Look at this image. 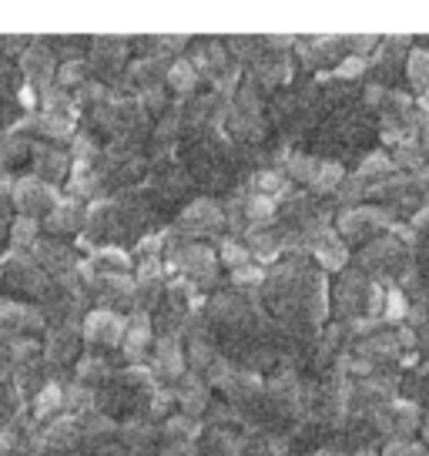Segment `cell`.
Instances as JSON below:
<instances>
[{"mask_svg":"<svg viewBox=\"0 0 429 456\" xmlns=\"http://www.w3.org/2000/svg\"><path fill=\"white\" fill-rule=\"evenodd\" d=\"M343 178H345V171L339 161H322V168H319V175H315V182H312V191L315 195H329L336 188H343Z\"/></svg>","mask_w":429,"mask_h":456,"instance_id":"83f0119b","label":"cell"},{"mask_svg":"<svg viewBox=\"0 0 429 456\" xmlns=\"http://www.w3.org/2000/svg\"><path fill=\"white\" fill-rule=\"evenodd\" d=\"M161 436V429L151 419H125L117 429V443L128 450H142V446H155V440Z\"/></svg>","mask_w":429,"mask_h":456,"instance_id":"44dd1931","label":"cell"},{"mask_svg":"<svg viewBox=\"0 0 429 456\" xmlns=\"http://www.w3.org/2000/svg\"><path fill=\"white\" fill-rule=\"evenodd\" d=\"M225 225V208L212 199V195H201V199L188 201L182 215H178V225L174 232L182 235H191V239H201V235H218Z\"/></svg>","mask_w":429,"mask_h":456,"instance_id":"3957f363","label":"cell"},{"mask_svg":"<svg viewBox=\"0 0 429 456\" xmlns=\"http://www.w3.org/2000/svg\"><path fill=\"white\" fill-rule=\"evenodd\" d=\"M366 296H369V285L362 279V272H345L339 285H336V302H339V313H356L359 305L366 309Z\"/></svg>","mask_w":429,"mask_h":456,"instance_id":"e0dca14e","label":"cell"},{"mask_svg":"<svg viewBox=\"0 0 429 456\" xmlns=\"http://www.w3.org/2000/svg\"><path fill=\"white\" fill-rule=\"evenodd\" d=\"M151 329H155V319H151V313H144V309H138V313H131L128 319V336H125V362L128 366H142L144 353H148V342H151Z\"/></svg>","mask_w":429,"mask_h":456,"instance_id":"4fadbf2b","label":"cell"},{"mask_svg":"<svg viewBox=\"0 0 429 456\" xmlns=\"http://www.w3.org/2000/svg\"><path fill=\"white\" fill-rule=\"evenodd\" d=\"M214 359H218V349H214V342L208 339V336H201V339H188V366H191V372L212 370Z\"/></svg>","mask_w":429,"mask_h":456,"instance_id":"484cf974","label":"cell"},{"mask_svg":"<svg viewBox=\"0 0 429 456\" xmlns=\"http://www.w3.org/2000/svg\"><path fill=\"white\" fill-rule=\"evenodd\" d=\"M81 329L77 326H51V332H47V349H44V359L54 366V370H61V366H68V362H74V359L81 356Z\"/></svg>","mask_w":429,"mask_h":456,"instance_id":"8fae6325","label":"cell"},{"mask_svg":"<svg viewBox=\"0 0 429 456\" xmlns=\"http://www.w3.org/2000/svg\"><path fill=\"white\" fill-rule=\"evenodd\" d=\"M30 258H34L51 279H64V275L77 272V265H81L77 252H74L71 245L58 242V239H41V242L30 248Z\"/></svg>","mask_w":429,"mask_h":456,"instance_id":"ba28073f","label":"cell"},{"mask_svg":"<svg viewBox=\"0 0 429 456\" xmlns=\"http://www.w3.org/2000/svg\"><path fill=\"white\" fill-rule=\"evenodd\" d=\"M20 74L28 77V85H34L37 91H47V87L58 85V71H61V57L54 51L51 41H34L20 57Z\"/></svg>","mask_w":429,"mask_h":456,"instance_id":"5b68a950","label":"cell"},{"mask_svg":"<svg viewBox=\"0 0 429 456\" xmlns=\"http://www.w3.org/2000/svg\"><path fill=\"white\" fill-rule=\"evenodd\" d=\"M423 148L429 151V118L423 121Z\"/></svg>","mask_w":429,"mask_h":456,"instance_id":"ee69618b","label":"cell"},{"mask_svg":"<svg viewBox=\"0 0 429 456\" xmlns=\"http://www.w3.org/2000/svg\"><path fill=\"white\" fill-rule=\"evenodd\" d=\"M101 155H104V151L98 148V138H94L91 131H81V134L71 138V158L77 165H94Z\"/></svg>","mask_w":429,"mask_h":456,"instance_id":"f1b7e54d","label":"cell"},{"mask_svg":"<svg viewBox=\"0 0 429 456\" xmlns=\"http://www.w3.org/2000/svg\"><path fill=\"white\" fill-rule=\"evenodd\" d=\"M366 71V57H359V54H352V57H345L343 64L336 68V77H359V74Z\"/></svg>","mask_w":429,"mask_h":456,"instance_id":"f35d334b","label":"cell"},{"mask_svg":"<svg viewBox=\"0 0 429 456\" xmlns=\"http://www.w3.org/2000/svg\"><path fill=\"white\" fill-rule=\"evenodd\" d=\"M319 168H322V161L312 155H292L288 158V165H286V175L292 178V182H305V185H312L315 182V175H319Z\"/></svg>","mask_w":429,"mask_h":456,"instance_id":"4316f807","label":"cell"},{"mask_svg":"<svg viewBox=\"0 0 429 456\" xmlns=\"http://www.w3.org/2000/svg\"><path fill=\"white\" fill-rule=\"evenodd\" d=\"M409 81L416 85V91L429 87V51H423V47H416L409 54Z\"/></svg>","mask_w":429,"mask_h":456,"instance_id":"d6a6232c","label":"cell"},{"mask_svg":"<svg viewBox=\"0 0 429 456\" xmlns=\"http://www.w3.org/2000/svg\"><path fill=\"white\" fill-rule=\"evenodd\" d=\"M356 456H376V453H372V450H362V453H356Z\"/></svg>","mask_w":429,"mask_h":456,"instance_id":"bcb514c9","label":"cell"},{"mask_svg":"<svg viewBox=\"0 0 429 456\" xmlns=\"http://www.w3.org/2000/svg\"><path fill=\"white\" fill-rule=\"evenodd\" d=\"M174 393H178V410L185 416H191V419H198V416H205L212 410V403H208L212 386H208V379H201L198 372H185L182 383L174 386Z\"/></svg>","mask_w":429,"mask_h":456,"instance_id":"7c38bea8","label":"cell"},{"mask_svg":"<svg viewBox=\"0 0 429 456\" xmlns=\"http://www.w3.org/2000/svg\"><path fill=\"white\" fill-rule=\"evenodd\" d=\"M419 108H423V111H429V91L423 94V98H419Z\"/></svg>","mask_w":429,"mask_h":456,"instance_id":"f6af8a7d","label":"cell"},{"mask_svg":"<svg viewBox=\"0 0 429 456\" xmlns=\"http://www.w3.org/2000/svg\"><path fill=\"white\" fill-rule=\"evenodd\" d=\"M81 336H85V346L98 349L101 356L115 346H125V336H128V319L115 309H94V313L85 315V326H81Z\"/></svg>","mask_w":429,"mask_h":456,"instance_id":"7a4b0ae2","label":"cell"},{"mask_svg":"<svg viewBox=\"0 0 429 456\" xmlns=\"http://www.w3.org/2000/svg\"><path fill=\"white\" fill-rule=\"evenodd\" d=\"M0 285H4V272H0Z\"/></svg>","mask_w":429,"mask_h":456,"instance_id":"7dc6e473","label":"cell"},{"mask_svg":"<svg viewBox=\"0 0 429 456\" xmlns=\"http://www.w3.org/2000/svg\"><path fill=\"white\" fill-rule=\"evenodd\" d=\"M165 81H168V87H172L178 98H191V94H195V87H198V81H201V74L195 71V64H191L188 54H185V57H174Z\"/></svg>","mask_w":429,"mask_h":456,"instance_id":"7402d4cb","label":"cell"},{"mask_svg":"<svg viewBox=\"0 0 429 456\" xmlns=\"http://www.w3.org/2000/svg\"><path fill=\"white\" fill-rule=\"evenodd\" d=\"M68 456H77V453H68Z\"/></svg>","mask_w":429,"mask_h":456,"instance_id":"681fc988","label":"cell"},{"mask_svg":"<svg viewBox=\"0 0 429 456\" xmlns=\"http://www.w3.org/2000/svg\"><path fill=\"white\" fill-rule=\"evenodd\" d=\"M393 161H396V168H423V155H419V148H413L409 142H402L400 148H396Z\"/></svg>","mask_w":429,"mask_h":456,"instance_id":"8d00e7d4","label":"cell"},{"mask_svg":"<svg viewBox=\"0 0 429 456\" xmlns=\"http://www.w3.org/2000/svg\"><path fill=\"white\" fill-rule=\"evenodd\" d=\"M265 272L258 269V265H245V269L239 272H231V285L235 289H258V285H265Z\"/></svg>","mask_w":429,"mask_h":456,"instance_id":"d590c367","label":"cell"},{"mask_svg":"<svg viewBox=\"0 0 429 456\" xmlns=\"http://www.w3.org/2000/svg\"><path fill=\"white\" fill-rule=\"evenodd\" d=\"M128 54L131 41H125V37H98V41H91L87 71L98 74V77H108V81H117L125 64H128Z\"/></svg>","mask_w":429,"mask_h":456,"instance_id":"8992f818","label":"cell"},{"mask_svg":"<svg viewBox=\"0 0 429 456\" xmlns=\"http://www.w3.org/2000/svg\"><path fill=\"white\" fill-rule=\"evenodd\" d=\"M352 47H356V51H369L372 44H376V37H372V34H366V37H352Z\"/></svg>","mask_w":429,"mask_h":456,"instance_id":"7bdbcfd3","label":"cell"},{"mask_svg":"<svg viewBox=\"0 0 429 456\" xmlns=\"http://www.w3.org/2000/svg\"><path fill=\"white\" fill-rule=\"evenodd\" d=\"M393 171H396V161H393L389 155H383V151H376V155L362 158L356 178L359 182H369V178H386V175H393Z\"/></svg>","mask_w":429,"mask_h":456,"instance_id":"f546056e","label":"cell"},{"mask_svg":"<svg viewBox=\"0 0 429 456\" xmlns=\"http://www.w3.org/2000/svg\"><path fill=\"white\" fill-rule=\"evenodd\" d=\"M11 225H14V218L7 212V201H0V245L11 242Z\"/></svg>","mask_w":429,"mask_h":456,"instance_id":"b9f144b4","label":"cell"},{"mask_svg":"<svg viewBox=\"0 0 429 456\" xmlns=\"http://www.w3.org/2000/svg\"><path fill=\"white\" fill-rule=\"evenodd\" d=\"M98 413V389H91L85 383H64V416H77V419H85V416Z\"/></svg>","mask_w":429,"mask_h":456,"instance_id":"ac0fdd59","label":"cell"},{"mask_svg":"<svg viewBox=\"0 0 429 456\" xmlns=\"http://www.w3.org/2000/svg\"><path fill=\"white\" fill-rule=\"evenodd\" d=\"M174 403H178V393H174V389H168V386H165V389H158L155 399H151V406H148V419H151V423H155V419L165 423V419L172 416Z\"/></svg>","mask_w":429,"mask_h":456,"instance_id":"836d02e7","label":"cell"},{"mask_svg":"<svg viewBox=\"0 0 429 456\" xmlns=\"http://www.w3.org/2000/svg\"><path fill=\"white\" fill-rule=\"evenodd\" d=\"M372 225H389V212H383V208H349L339 218V232L349 235V239L362 235Z\"/></svg>","mask_w":429,"mask_h":456,"instance_id":"d6986e66","label":"cell"},{"mask_svg":"<svg viewBox=\"0 0 429 456\" xmlns=\"http://www.w3.org/2000/svg\"><path fill=\"white\" fill-rule=\"evenodd\" d=\"M426 436H429V427H426Z\"/></svg>","mask_w":429,"mask_h":456,"instance_id":"c3c4849f","label":"cell"},{"mask_svg":"<svg viewBox=\"0 0 429 456\" xmlns=\"http://www.w3.org/2000/svg\"><path fill=\"white\" fill-rule=\"evenodd\" d=\"M71 171L74 168H71V155H68V151H61L58 144H51V142H37L34 158H30V175H34V178H41V182L58 188L61 182H68Z\"/></svg>","mask_w":429,"mask_h":456,"instance_id":"52a82bcc","label":"cell"},{"mask_svg":"<svg viewBox=\"0 0 429 456\" xmlns=\"http://www.w3.org/2000/svg\"><path fill=\"white\" fill-rule=\"evenodd\" d=\"M383 456H423V446H416V443H406V440H393L386 446V453Z\"/></svg>","mask_w":429,"mask_h":456,"instance_id":"60d3db41","label":"cell"},{"mask_svg":"<svg viewBox=\"0 0 429 456\" xmlns=\"http://www.w3.org/2000/svg\"><path fill=\"white\" fill-rule=\"evenodd\" d=\"M64 413V383H47L30 399V419L34 423H54V416Z\"/></svg>","mask_w":429,"mask_h":456,"instance_id":"2e32d148","label":"cell"},{"mask_svg":"<svg viewBox=\"0 0 429 456\" xmlns=\"http://www.w3.org/2000/svg\"><path fill=\"white\" fill-rule=\"evenodd\" d=\"M85 208L77 199H61V205L54 212L44 218V228L51 239H61V235H81L85 232Z\"/></svg>","mask_w":429,"mask_h":456,"instance_id":"5bb4252c","label":"cell"},{"mask_svg":"<svg viewBox=\"0 0 429 456\" xmlns=\"http://www.w3.org/2000/svg\"><path fill=\"white\" fill-rule=\"evenodd\" d=\"M41 242V222L37 218H14V225H11V252H24V248H34V245Z\"/></svg>","mask_w":429,"mask_h":456,"instance_id":"603a6c76","label":"cell"},{"mask_svg":"<svg viewBox=\"0 0 429 456\" xmlns=\"http://www.w3.org/2000/svg\"><path fill=\"white\" fill-rule=\"evenodd\" d=\"M312 252H315V258H319V265H322V269H329V272L343 269L345 258H349L345 245L339 242V239H336V232H326V239L315 245Z\"/></svg>","mask_w":429,"mask_h":456,"instance_id":"cb8c5ba5","label":"cell"},{"mask_svg":"<svg viewBox=\"0 0 429 456\" xmlns=\"http://www.w3.org/2000/svg\"><path fill=\"white\" fill-rule=\"evenodd\" d=\"M85 74H87V57H81V61H64L58 71V87H64V91L74 87L77 91L81 85H87Z\"/></svg>","mask_w":429,"mask_h":456,"instance_id":"1f68e13d","label":"cell"},{"mask_svg":"<svg viewBox=\"0 0 429 456\" xmlns=\"http://www.w3.org/2000/svg\"><path fill=\"white\" fill-rule=\"evenodd\" d=\"M44 440H47V453H74L81 446V419L77 416H58L54 423H47Z\"/></svg>","mask_w":429,"mask_h":456,"instance_id":"9a60e30c","label":"cell"},{"mask_svg":"<svg viewBox=\"0 0 429 456\" xmlns=\"http://www.w3.org/2000/svg\"><path fill=\"white\" fill-rule=\"evenodd\" d=\"M188 61H191V64H195V71H198L201 77H208V81L222 77V74L235 64V61L229 57V44H222V41L191 44V47H188Z\"/></svg>","mask_w":429,"mask_h":456,"instance_id":"30bf717a","label":"cell"},{"mask_svg":"<svg viewBox=\"0 0 429 456\" xmlns=\"http://www.w3.org/2000/svg\"><path fill=\"white\" fill-rule=\"evenodd\" d=\"M158 456H205V453L195 446V440H178V443H165L158 450Z\"/></svg>","mask_w":429,"mask_h":456,"instance_id":"74e56055","label":"cell"},{"mask_svg":"<svg viewBox=\"0 0 429 456\" xmlns=\"http://www.w3.org/2000/svg\"><path fill=\"white\" fill-rule=\"evenodd\" d=\"M138 101H142V108L148 114H161V118H165V114L172 111V101H168V94H165V87H161V85L142 91V94H138Z\"/></svg>","mask_w":429,"mask_h":456,"instance_id":"e575fe53","label":"cell"},{"mask_svg":"<svg viewBox=\"0 0 429 456\" xmlns=\"http://www.w3.org/2000/svg\"><path fill=\"white\" fill-rule=\"evenodd\" d=\"M406 313V299H402L400 289H389L386 292V319H402Z\"/></svg>","mask_w":429,"mask_h":456,"instance_id":"ab89813d","label":"cell"},{"mask_svg":"<svg viewBox=\"0 0 429 456\" xmlns=\"http://www.w3.org/2000/svg\"><path fill=\"white\" fill-rule=\"evenodd\" d=\"M248 258H252V252H248V245L239 242V239H225L222 242V252H218V262H225L231 272H239L248 265Z\"/></svg>","mask_w":429,"mask_h":456,"instance_id":"4dcf8cb0","label":"cell"},{"mask_svg":"<svg viewBox=\"0 0 429 456\" xmlns=\"http://www.w3.org/2000/svg\"><path fill=\"white\" fill-rule=\"evenodd\" d=\"M0 272H4V285H7L11 292H17V296H24V299L44 302L54 292V279H51L34 258L24 256V252L4 256Z\"/></svg>","mask_w":429,"mask_h":456,"instance_id":"6da1fadb","label":"cell"},{"mask_svg":"<svg viewBox=\"0 0 429 456\" xmlns=\"http://www.w3.org/2000/svg\"><path fill=\"white\" fill-rule=\"evenodd\" d=\"M185 346L178 336H161L155 346V356H151V372H155L161 383H182L185 376Z\"/></svg>","mask_w":429,"mask_h":456,"instance_id":"9c48e42d","label":"cell"},{"mask_svg":"<svg viewBox=\"0 0 429 456\" xmlns=\"http://www.w3.org/2000/svg\"><path fill=\"white\" fill-rule=\"evenodd\" d=\"M115 376L117 372L111 370L108 356H101V353H85L81 362H77V383L91 386V389H94V386H108Z\"/></svg>","mask_w":429,"mask_h":456,"instance_id":"ffe728a7","label":"cell"},{"mask_svg":"<svg viewBox=\"0 0 429 456\" xmlns=\"http://www.w3.org/2000/svg\"><path fill=\"white\" fill-rule=\"evenodd\" d=\"M11 205H14L24 218H41V215L47 218V215L61 205V195L54 185H47V182L34 178V175H24V178H17Z\"/></svg>","mask_w":429,"mask_h":456,"instance_id":"277c9868","label":"cell"},{"mask_svg":"<svg viewBox=\"0 0 429 456\" xmlns=\"http://www.w3.org/2000/svg\"><path fill=\"white\" fill-rule=\"evenodd\" d=\"M201 433V423L198 419H191L185 413H172L165 423H161V436L165 443H178V440H195Z\"/></svg>","mask_w":429,"mask_h":456,"instance_id":"d4e9b609","label":"cell"}]
</instances>
